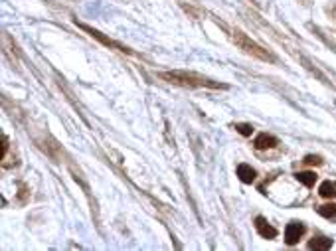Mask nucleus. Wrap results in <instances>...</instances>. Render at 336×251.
<instances>
[{"instance_id":"1","label":"nucleus","mask_w":336,"mask_h":251,"mask_svg":"<svg viewBox=\"0 0 336 251\" xmlns=\"http://www.w3.org/2000/svg\"><path fill=\"white\" fill-rule=\"evenodd\" d=\"M162 79H166L168 83L174 85H182V87H210V89H227V85L212 81L204 75H198L194 71H182V69H174V71H162L160 73Z\"/></svg>"},{"instance_id":"8","label":"nucleus","mask_w":336,"mask_h":251,"mask_svg":"<svg viewBox=\"0 0 336 251\" xmlns=\"http://www.w3.org/2000/svg\"><path fill=\"white\" fill-rule=\"evenodd\" d=\"M318 194L322 198H336V182H330V180L322 182L318 188Z\"/></svg>"},{"instance_id":"7","label":"nucleus","mask_w":336,"mask_h":251,"mask_svg":"<svg viewBox=\"0 0 336 251\" xmlns=\"http://www.w3.org/2000/svg\"><path fill=\"white\" fill-rule=\"evenodd\" d=\"M237 176H239V180L242 182H246V184H251L253 180H255V170L249 166V164H239L237 166Z\"/></svg>"},{"instance_id":"12","label":"nucleus","mask_w":336,"mask_h":251,"mask_svg":"<svg viewBox=\"0 0 336 251\" xmlns=\"http://www.w3.org/2000/svg\"><path fill=\"white\" fill-rule=\"evenodd\" d=\"M239 135H244V137H251V133H253V127L249 125V123H235V127H233Z\"/></svg>"},{"instance_id":"4","label":"nucleus","mask_w":336,"mask_h":251,"mask_svg":"<svg viewBox=\"0 0 336 251\" xmlns=\"http://www.w3.org/2000/svg\"><path fill=\"white\" fill-rule=\"evenodd\" d=\"M303 233H305V226L303 224H299V222L289 224V226H287V229H285V241H287V245L299 243V239L303 237Z\"/></svg>"},{"instance_id":"2","label":"nucleus","mask_w":336,"mask_h":251,"mask_svg":"<svg viewBox=\"0 0 336 251\" xmlns=\"http://www.w3.org/2000/svg\"><path fill=\"white\" fill-rule=\"evenodd\" d=\"M233 42H235V46H237L239 49H244L246 54H249V56H253V58H257V60H261V62H271V64L277 62L265 47H261L257 42H253V40H251L247 34H244L242 30H235V32H233Z\"/></svg>"},{"instance_id":"14","label":"nucleus","mask_w":336,"mask_h":251,"mask_svg":"<svg viewBox=\"0 0 336 251\" xmlns=\"http://www.w3.org/2000/svg\"><path fill=\"white\" fill-rule=\"evenodd\" d=\"M6 153H8V137L2 135V159H6Z\"/></svg>"},{"instance_id":"13","label":"nucleus","mask_w":336,"mask_h":251,"mask_svg":"<svg viewBox=\"0 0 336 251\" xmlns=\"http://www.w3.org/2000/svg\"><path fill=\"white\" fill-rule=\"evenodd\" d=\"M303 162H305V164H309V166H313V164H314V166H318V164H322V159H320V157H316V155H307Z\"/></svg>"},{"instance_id":"11","label":"nucleus","mask_w":336,"mask_h":251,"mask_svg":"<svg viewBox=\"0 0 336 251\" xmlns=\"http://www.w3.org/2000/svg\"><path fill=\"white\" fill-rule=\"evenodd\" d=\"M318 214L322 216V218H336V204H324V206H320L318 208Z\"/></svg>"},{"instance_id":"10","label":"nucleus","mask_w":336,"mask_h":251,"mask_svg":"<svg viewBox=\"0 0 336 251\" xmlns=\"http://www.w3.org/2000/svg\"><path fill=\"white\" fill-rule=\"evenodd\" d=\"M295 178H297L301 184H305V186H314V182H316V174L311 172V170H307V172H297Z\"/></svg>"},{"instance_id":"9","label":"nucleus","mask_w":336,"mask_h":251,"mask_svg":"<svg viewBox=\"0 0 336 251\" xmlns=\"http://www.w3.org/2000/svg\"><path fill=\"white\" fill-rule=\"evenodd\" d=\"M332 247V239L328 237H314L309 241V249H330Z\"/></svg>"},{"instance_id":"5","label":"nucleus","mask_w":336,"mask_h":251,"mask_svg":"<svg viewBox=\"0 0 336 251\" xmlns=\"http://www.w3.org/2000/svg\"><path fill=\"white\" fill-rule=\"evenodd\" d=\"M255 229H257V233L261 235V237H265V239H275L277 237V229L265 220V218H255Z\"/></svg>"},{"instance_id":"6","label":"nucleus","mask_w":336,"mask_h":251,"mask_svg":"<svg viewBox=\"0 0 336 251\" xmlns=\"http://www.w3.org/2000/svg\"><path fill=\"white\" fill-rule=\"evenodd\" d=\"M253 144H255V148L265 150V148H273V146H277V144H279V140H277V137H273V135L261 133V135H257V137H255Z\"/></svg>"},{"instance_id":"3","label":"nucleus","mask_w":336,"mask_h":251,"mask_svg":"<svg viewBox=\"0 0 336 251\" xmlns=\"http://www.w3.org/2000/svg\"><path fill=\"white\" fill-rule=\"evenodd\" d=\"M81 30H85L91 38H95V40H99L103 46H107V47H113V49H117V52H123V54H133L131 49L127 47V46H121V44H117L115 40H111V38H107V36H103L99 30H95V28H91V26H87V24H81V22H75Z\"/></svg>"}]
</instances>
